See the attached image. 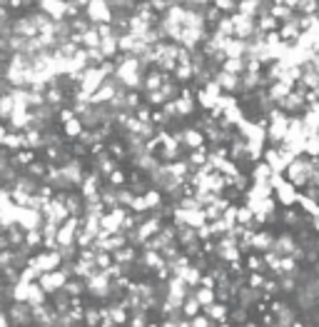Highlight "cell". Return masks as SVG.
I'll return each instance as SVG.
<instances>
[{
  "label": "cell",
  "instance_id": "6da1fadb",
  "mask_svg": "<svg viewBox=\"0 0 319 327\" xmlns=\"http://www.w3.org/2000/svg\"><path fill=\"white\" fill-rule=\"evenodd\" d=\"M230 18H232V25H235V38H237V40H250V38L257 33L255 18H247V15H242V13H237V10H235Z\"/></svg>",
  "mask_w": 319,
  "mask_h": 327
},
{
  "label": "cell",
  "instance_id": "7a4b0ae2",
  "mask_svg": "<svg viewBox=\"0 0 319 327\" xmlns=\"http://www.w3.org/2000/svg\"><path fill=\"white\" fill-rule=\"evenodd\" d=\"M297 237L292 232H282L279 237L274 235V242H272V253H277L279 258H292L294 250H297Z\"/></svg>",
  "mask_w": 319,
  "mask_h": 327
},
{
  "label": "cell",
  "instance_id": "3957f363",
  "mask_svg": "<svg viewBox=\"0 0 319 327\" xmlns=\"http://www.w3.org/2000/svg\"><path fill=\"white\" fill-rule=\"evenodd\" d=\"M87 18L95 20V23L108 25V23L113 20V10H110L108 0H90V3H87Z\"/></svg>",
  "mask_w": 319,
  "mask_h": 327
},
{
  "label": "cell",
  "instance_id": "277c9868",
  "mask_svg": "<svg viewBox=\"0 0 319 327\" xmlns=\"http://www.w3.org/2000/svg\"><path fill=\"white\" fill-rule=\"evenodd\" d=\"M212 80H215V83L220 85V90L227 93V95L240 93V77H237V75H230V72H225V70H217Z\"/></svg>",
  "mask_w": 319,
  "mask_h": 327
},
{
  "label": "cell",
  "instance_id": "5b68a950",
  "mask_svg": "<svg viewBox=\"0 0 319 327\" xmlns=\"http://www.w3.org/2000/svg\"><path fill=\"white\" fill-rule=\"evenodd\" d=\"M272 242H274V232H269V230H259V232H255V235H252L250 248L255 250L257 255H262V253L272 250Z\"/></svg>",
  "mask_w": 319,
  "mask_h": 327
},
{
  "label": "cell",
  "instance_id": "8992f818",
  "mask_svg": "<svg viewBox=\"0 0 319 327\" xmlns=\"http://www.w3.org/2000/svg\"><path fill=\"white\" fill-rule=\"evenodd\" d=\"M202 310H204V317H207L209 322H225V320H227V312H230V307L222 305V302H212V305H207V307H202Z\"/></svg>",
  "mask_w": 319,
  "mask_h": 327
},
{
  "label": "cell",
  "instance_id": "52a82bcc",
  "mask_svg": "<svg viewBox=\"0 0 319 327\" xmlns=\"http://www.w3.org/2000/svg\"><path fill=\"white\" fill-rule=\"evenodd\" d=\"M245 48H247V43H245V40L230 38V40L225 43L222 53H225V58H242V60H245Z\"/></svg>",
  "mask_w": 319,
  "mask_h": 327
},
{
  "label": "cell",
  "instance_id": "ba28073f",
  "mask_svg": "<svg viewBox=\"0 0 319 327\" xmlns=\"http://www.w3.org/2000/svg\"><path fill=\"white\" fill-rule=\"evenodd\" d=\"M294 205H299L307 217H319V202L312 200V197H307L304 193H297V202Z\"/></svg>",
  "mask_w": 319,
  "mask_h": 327
},
{
  "label": "cell",
  "instance_id": "9c48e42d",
  "mask_svg": "<svg viewBox=\"0 0 319 327\" xmlns=\"http://www.w3.org/2000/svg\"><path fill=\"white\" fill-rule=\"evenodd\" d=\"M269 175H272V170H269V165L267 162H252V173H250V183H269Z\"/></svg>",
  "mask_w": 319,
  "mask_h": 327
},
{
  "label": "cell",
  "instance_id": "30bf717a",
  "mask_svg": "<svg viewBox=\"0 0 319 327\" xmlns=\"http://www.w3.org/2000/svg\"><path fill=\"white\" fill-rule=\"evenodd\" d=\"M192 297L197 300V305H199V307H207V305H212V302H215V290H212V287H194Z\"/></svg>",
  "mask_w": 319,
  "mask_h": 327
},
{
  "label": "cell",
  "instance_id": "8fae6325",
  "mask_svg": "<svg viewBox=\"0 0 319 327\" xmlns=\"http://www.w3.org/2000/svg\"><path fill=\"white\" fill-rule=\"evenodd\" d=\"M215 33H220V35H225V38H235L232 18H230V15H220V20L215 23Z\"/></svg>",
  "mask_w": 319,
  "mask_h": 327
},
{
  "label": "cell",
  "instance_id": "7c38bea8",
  "mask_svg": "<svg viewBox=\"0 0 319 327\" xmlns=\"http://www.w3.org/2000/svg\"><path fill=\"white\" fill-rule=\"evenodd\" d=\"M220 70H225V72L240 77V75L245 72V60H242V58H225V63L220 65Z\"/></svg>",
  "mask_w": 319,
  "mask_h": 327
},
{
  "label": "cell",
  "instance_id": "4fadbf2b",
  "mask_svg": "<svg viewBox=\"0 0 319 327\" xmlns=\"http://www.w3.org/2000/svg\"><path fill=\"white\" fill-rule=\"evenodd\" d=\"M142 200H145V205H147V210H160V205H162V193L160 190H155V188H147L145 190V195H142Z\"/></svg>",
  "mask_w": 319,
  "mask_h": 327
},
{
  "label": "cell",
  "instance_id": "5bb4252c",
  "mask_svg": "<svg viewBox=\"0 0 319 327\" xmlns=\"http://www.w3.org/2000/svg\"><path fill=\"white\" fill-rule=\"evenodd\" d=\"M172 75H175L177 83H190L192 80V65L190 63H177L175 70H172Z\"/></svg>",
  "mask_w": 319,
  "mask_h": 327
},
{
  "label": "cell",
  "instance_id": "9a60e30c",
  "mask_svg": "<svg viewBox=\"0 0 319 327\" xmlns=\"http://www.w3.org/2000/svg\"><path fill=\"white\" fill-rule=\"evenodd\" d=\"M252 220H255V212H252L247 205H237V225L250 227V225H252Z\"/></svg>",
  "mask_w": 319,
  "mask_h": 327
},
{
  "label": "cell",
  "instance_id": "2e32d148",
  "mask_svg": "<svg viewBox=\"0 0 319 327\" xmlns=\"http://www.w3.org/2000/svg\"><path fill=\"white\" fill-rule=\"evenodd\" d=\"M304 155H309L312 160H319V140L317 135H309L304 140Z\"/></svg>",
  "mask_w": 319,
  "mask_h": 327
},
{
  "label": "cell",
  "instance_id": "e0dca14e",
  "mask_svg": "<svg viewBox=\"0 0 319 327\" xmlns=\"http://www.w3.org/2000/svg\"><path fill=\"white\" fill-rule=\"evenodd\" d=\"M115 262H135V248H120L115 250Z\"/></svg>",
  "mask_w": 319,
  "mask_h": 327
},
{
  "label": "cell",
  "instance_id": "ac0fdd59",
  "mask_svg": "<svg viewBox=\"0 0 319 327\" xmlns=\"http://www.w3.org/2000/svg\"><path fill=\"white\" fill-rule=\"evenodd\" d=\"M63 282H65V275H63V272H55L53 277H45V280H43V285H45V287H50V290H53V287H60Z\"/></svg>",
  "mask_w": 319,
  "mask_h": 327
},
{
  "label": "cell",
  "instance_id": "d6986e66",
  "mask_svg": "<svg viewBox=\"0 0 319 327\" xmlns=\"http://www.w3.org/2000/svg\"><path fill=\"white\" fill-rule=\"evenodd\" d=\"M212 322L204 317V315H197V317H192L190 320V327H209Z\"/></svg>",
  "mask_w": 319,
  "mask_h": 327
},
{
  "label": "cell",
  "instance_id": "ffe728a7",
  "mask_svg": "<svg viewBox=\"0 0 319 327\" xmlns=\"http://www.w3.org/2000/svg\"><path fill=\"white\" fill-rule=\"evenodd\" d=\"M80 130H82V125H80L77 120H70V123H67V132H70V135H80Z\"/></svg>",
  "mask_w": 319,
  "mask_h": 327
},
{
  "label": "cell",
  "instance_id": "44dd1931",
  "mask_svg": "<svg viewBox=\"0 0 319 327\" xmlns=\"http://www.w3.org/2000/svg\"><path fill=\"white\" fill-rule=\"evenodd\" d=\"M123 183H125V175L115 170V173H113V185H123Z\"/></svg>",
  "mask_w": 319,
  "mask_h": 327
},
{
  "label": "cell",
  "instance_id": "7402d4cb",
  "mask_svg": "<svg viewBox=\"0 0 319 327\" xmlns=\"http://www.w3.org/2000/svg\"><path fill=\"white\" fill-rule=\"evenodd\" d=\"M309 227H312V230L319 235V217H312V220H309Z\"/></svg>",
  "mask_w": 319,
  "mask_h": 327
},
{
  "label": "cell",
  "instance_id": "603a6c76",
  "mask_svg": "<svg viewBox=\"0 0 319 327\" xmlns=\"http://www.w3.org/2000/svg\"><path fill=\"white\" fill-rule=\"evenodd\" d=\"M297 3H299V0H292V8H297Z\"/></svg>",
  "mask_w": 319,
  "mask_h": 327
}]
</instances>
